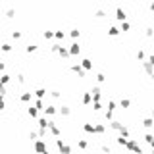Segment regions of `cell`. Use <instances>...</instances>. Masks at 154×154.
I'll list each match as a JSON object with an SVG mask.
<instances>
[{
	"label": "cell",
	"instance_id": "cell-1",
	"mask_svg": "<svg viewBox=\"0 0 154 154\" xmlns=\"http://www.w3.org/2000/svg\"><path fill=\"white\" fill-rule=\"evenodd\" d=\"M33 150L37 152V154H44V152L48 150V148H46V143H44L43 139H37V141L33 143Z\"/></svg>",
	"mask_w": 154,
	"mask_h": 154
},
{
	"label": "cell",
	"instance_id": "cell-2",
	"mask_svg": "<svg viewBox=\"0 0 154 154\" xmlns=\"http://www.w3.org/2000/svg\"><path fill=\"white\" fill-rule=\"evenodd\" d=\"M125 148L133 150L135 154H143V148H141V144L137 143V141H133V139H127V144H125Z\"/></svg>",
	"mask_w": 154,
	"mask_h": 154
},
{
	"label": "cell",
	"instance_id": "cell-3",
	"mask_svg": "<svg viewBox=\"0 0 154 154\" xmlns=\"http://www.w3.org/2000/svg\"><path fill=\"white\" fill-rule=\"evenodd\" d=\"M71 71H73L75 75H79V77H85V73H87V71L81 67V64H71Z\"/></svg>",
	"mask_w": 154,
	"mask_h": 154
},
{
	"label": "cell",
	"instance_id": "cell-4",
	"mask_svg": "<svg viewBox=\"0 0 154 154\" xmlns=\"http://www.w3.org/2000/svg\"><path fill=\"white\" fill-rule=\"evenodd\" d=\"M67 50H70V56H77V54H81V46H79L77 43H73L70 48H67Z\"/></svg>",
	"mask_w": 154,
	"mask_h": 154
},
{
	"label": "cell",
	"instance_id": "cell-5",
	"mask_svg": "<svg viewBox=\"0 0 154 154\" xmlns=\"http://www.w3.org/2000/svg\"><path fill=\"white\" fill-rule=\"evenodd\" d=\"M81 67H83L85 71L92 70V60H89V58H83V60H81Z\"/></svg>",
	"mask_w": 154,
	"mask_h": 154
},
{
	"label": "cell",
	"instance_id": "cell-6",
	"mask_svg": "<svg viewBox=\"0 0 154 154\" xmlns=\"http://www.w3.org/2000/svg\"><path fill=\"white\" fill-rule=\"evenodd\" d=\"M19 100H21V102H31V100H33V92H21Z\"/></svg>",
	"mask_w": 154,
	"mask_h": 154
},
{
	"label": "cell",
	"instance_id": "cell-7",
	"mask_svg": "<svg viewBox=\"0 0 154 154\" xmlns=\"http://www.w3.org/2000/svg\"><path fill=\"white\" fill-rule=\"evenodd\" d=\"M81 102H83L85 106H87V104H91V102H92V95H91V92H85L83 98H81Z\"/></svg>",
	"mask_w": 154,
	"mask_h": 154
},
{
	"label": "cell",
	"instance_id": "cell-8",
	"mask_svg": "<svg viewBox=\"0 0 154 154\" xmlns=\"http://www.w3.org/2000/svg\"><path fill=\"white\" fill-rule=\"evenodd\" d=\"M44 114H46V116H54L56 114V106H52V104L44 106Z\"/></svg>",
	"mask_w": 154,
	"mask_h": 154
},
{
	"label": "cell",
	"instance_id": "cell-9",
	"mask_svg": "<svg viewBox=\"0 0 154 154\" xmlns=\"http://www.w3.org/2000/svg\"><path fill=\"white\" fill-rule=\"evenodd\" d=\"M95 133H98V135L106 133V125H102V123H95Z\"/></svg>",
	"mask_w": 154,
	"mask_h": 154
},
{
	"label": "cell",
	"instance_id": "cell-10",
	"mask_svg": "<svg viewBox=\"0 0 154 154\" xmlns=\"http://www.w3.org/2000/svg\"><path fill=\"white\" fill-rule=\"evenodd\" d=\"M58 54L62 56V58H70V50H67L66 46H62V44H60V50H58Z\"/></svg>",
	"mask_w": 154,
	"mask_h": 154
},
{
	"label": "cell",
	"instance_id": "cell-11",
	"mask_svg": "<svg viewBox=\"0 0 154 154\" xmlns=\"http://www.w3.org/2000/svg\"><path fill=\"white\" fill-rule=\"evenodd\" d=\"M33 95L37 96V98L43 100V98H44V95H46V89H35V92H33Z\"/></svg>",
	"mask_w": 154,
	"mask_h": 154
},
{
	"label": "cell",
	"instance_id": "cell-12",
	"mask_svg": "<svg viewBox=\"0 0 154 154\" xmlns=\"http://www.w3.org/2000/svg\"><path fill=\"white\" fill-rule=\"evenodd\" d=\"M116 18H117V19H121V21H125V18H127V14H125V12L121 10V8H117V10H116Z\"/></svg>",
	"mask_w": 154,
	"mask_h": 154
},
{
	"label": "cell",
	"instance_id": "cell-13",
	"mask_svg": "<svg viewBox=\"0 0 154 154\" xmlns=\"http://www.w3.org/2000/svg\"><path fill=\"white\" fill-rule=\"evenodd\" d=\"M60 114H62V116H66V117H67V116H70V114H71V108H70V106H67V104H64V106H62V108H60Z\"/></svg>",
	"mask_w": 154,
	"mask_h": 154
},
{
	"label": "cell",
	"instance_id": "cell-14",
	"mask_svg": "<svg viewBox=\"0 0 154 154\" xmlns=\"http://www.w3.org/2000/svg\"><path fill=\"white\" fill-rule=\"evenodd\" d=\"M10 79H12V77L8 75V73H2V75H0V85H4V87H6V85L10 83Z\"/></svg>",
	"mask_w": 154,
	"mask_h": 154
},
{
	"label": "cell",
	"instance_id": "cell-15",
	"mask_svg": "<svg viewBox=\"0 0 154 154\" xmlns=\"http://www.w3.org/2000/svg\"><path fill=\"white\" fill-rule=\"evenodd\" d=\"M83 131L85 133H95V125L92 123H83Z\"/></svg>",
	"mask_w": 154,
	"mask_h": 154
},
{
	"label": "cell",
	"instance_id": "cell-16",
	"mask_svg": "<svg viewBox=\"0 0 154 154\" xmlns=\"http://www.w3.org/2000/svg\"><path fill=\"white\" fill-rule=\"evenodd\" d=\"M27 114H29L31 117H37V116H39V110L33 106V104H31V106H29V110H27Z\"/></svg>",
	"mask_w": 154,
	"mask_h": 154
},
{
	"label": "cell",
	"instance_id": "cell-17",
	"mask_svg": "<svg viewBox=\"0 0 154 154\" xmlns=\"http://www.w3.org/2000/svg\"><path fill=\"white\" fill-rule=\"evenodd\" d=\"M108 35H112V37H117V35H120V29H117L116 25H112L110 29H108Z\"/></svg>",
	"mask_w": 154,
	"mask_h": 154
},
{
	"label": "cell",
	"instance_id": "cell-18",
	"mask_svg": "<svg viewBox=\"0 0 154 154\" xmlns=\"http://www.w3.org/2000/svg\"><path fill=\"white\" fill-rule=\"evenodd\" d=\"M0 48H2V52H12V44L10 43H2Z\"/></svg>",
	"mask_w": 154,
	"mask_h": 154
},
{
	"label": "cell",
	"instance_id": "cell-19",
	"mask_svg": "<svg viewBox=\"0 0 154 154\" xmlns=\"http://www.w3.org/2000/svg\"><path fill=\"white\" fill-rule=\"evenodd\" d=\"M37 135L40 137V139H44V137H46V135H48V129H44V127H40V129H39V131H37Z\"/></svg>",
	"mask_w": 154,
	"mask_h": 154
},
{
	"label": "cell",
	"instance_id": "cell-20",
	"mask_svg": "<svg viewBox=\"0 0 154 154\" xmlns=\"http://www.w3.org/2000/svg\"><path fill=\"white\" fill-rule=\"evenodd\" d=\"M77 144H79V148H83V150H85V148L89 147V143H87V141H85V139H79V141H77Z\"/></svg>",
	"mask_w": 154,
	"mask_h": 154
},
{
	"label": "cell",
	"instance_id": "cell-21",
	"mask_svg": "<svg viewBox=\"0 0 154 154\" xmlns=\"http://www.w3.org/2000/svg\"><path fill=\"white\" fill-rule=\"evenodd\" d=\"M129 104H131V102H129V98H121L120 100V106L121 108H129Z\"/></svg>",
	"mask_w": 154,
	"mask_h": 154
},
{
	"label": "cell",
	"instance_id": "cell-22",
	"mask_svg": "<svg viewBox=\"0 0 154 154\" xmlns=\"http://www.w3.org/2000/svg\"><path fill=\"white\" fill-rule=\"evenodd\" d=\"M104 15H106V12H104V10H96L95 12V18H98V19H102Z\"/></svg>",
	"mask_w": 154,
	"mask_h": 154
},
{
	"label": "cell",
	"instance_id": "cell-23",
	"mask_svg": "<svg viewBox=\"0 0 154 154\" xmlns=\"http://www.w3.org/2000/svg\"><path fill=\"white\" fill-rule=\"evenodd\" d=\"M6 18H15V10H14V8H10V10H6Z\"/></svg>",
	"mask_w": 154,
	"mask_h": 154
},
{
	"label": "cell",
	"instance_id": "cell-24",
	"mask_svg": "<svg viewBox=\"0 0 154 154\" xmlns=\"http://www.w3.org/2000/svg\"><path fill=\"white\" fill-rule=\"evenodd\" d=\"M143 125H144V127H152V125H154V121L150 120V117H147V120H143Z\"/></svg>",
	"mask_w": 154,
	"mask_h": 154
},
{
	"label": "cell",
	"instance_id": "cell-25",
	"mask_svg": "<svg viewBox=\"0 0 154 154\" xmlns=\"http://www.w3.org/2000/svg\"><path fill=\"white\" fill-rule=\"evenodd\" d=\"M43 37H44V39H48V40H50L52 37H54V31H44V33H43Z\"/></svg>",
	"mask_w": 154,
	"mask_h": 154
},
{
	"label": "cell",
	"instance_id": "cell-26",
	"mask_svg": "<svg viewBox=\"0 0 154 154\" xmlns=\"http://www.w3.org/2000/svg\"><path fill=\"white\" fill-rule=\"evenodd\" d=\"M37 48H39L37 44H27V48H25V50H27V52H29V54H31V52H35V50H37Z\"/></svg>",
	"mask_w": 154,
	"mask_h": 154
},
{
	"label": "cell",
	"instance_id": "cell-27",
	"mask_svg": "<svg viewBox=\"0 0 154 154\" xmlns=\"http://www.w3.org/2000/svg\"><path fill=\"white\" fill-rule=\"evenodd\" d=\"M70 35H71V37H73V39H77V37H79V35H81V31H79V29H77V27H75V29H71V33H70Z\"/></svg>",
	"mask_w": 154,
	"mask_h": 154
},
{
	"label": "cell",
	"instance_id": "cell-28",
	"mask_svg": "<svg viewBox=\"0 0 154 154\" xmlns=\"http://www.w3.org/2000/svg\"><path fill=\"white\" fill-rule=\"evenodd\" d=\"M54 37L58 39V40H62L64 37H66V35H64V31H56V33H54Z\"/></svg>",
	"mask_w": 154,
	"mask_h": 154
},
{
	"label": "cell",
	"instance_id": "cell-29",
	"mask_svg": "<svg viewBox=\"0 0 154 154\" xmlns=\"http://www.w3.org/2000/svg\"><path fill=\"white\" fill-rule=\"evenodd\" d=\"M96 81H98V83H104V81H106V75H104V73H98V75H96Z\"/></svg>",
	"mask_w": 154,
	"mask_h": 154
},
{
	"label": "cell",
	"instance_id": "cell-30",
	"mask_svg": "<svg viewBox=\"0 0 154 154\" xmlns=\"http://www.w3.org/2000/svg\"><path fill=\"white\" fill-rule=\"evenodd\" d=\"M12 39H21V31H14V33H12Z\"/></svg>",
	"mask_w": 154,
	"mask_h": 154
},
{
	"label": "cell",
	"instance_id": "cell-31",
	"mask_svg": "<svg viewBox=\"0 0 154 154\" xmlns=\"http://www.w3.org/2000/svg\"><path fill=\"white\" fill-rule=\"evenodd\" d=\"M92 108H95V112H98V110H102V104H100V102H92Z\"/></svg>",
	"mask_w": 154,
	"mask_h": 154
},
{
	"label": "cell",
	"instance_id": "cell-32",
	"mask_svg": "<svg viewBox=\"0 0 154 154\" xmlns=\"http://www.w3.org/2000/svg\"><path fill=\"white\" fill-rule=\"evenodd\" d=\"M108 110H110V112L116 110V102H114V100H110V102H108Z\"/></svg>",
	"mask_w": 154,
	"mask_h": 154
},
{
	"label": "cell",
	"instance_id": "cell-33",
	"mask_svg": "<svg viewBox=\"0 0 154 154\" xmlns=\"http://www.w3.org/2000/svg\"><path fill=\"white\" fill-rule=\"evenodd\" d=\"M129 27H131V25H129L127 21H123V23H121V31H129Z\"/></svg>",
	"mask_w": 154,
	"mask_h": 154
},
{
	"label": "cell",
	"instance_id": "cell-34",
	"mask_svg": "<svg viewBox=\"0 0 154 154\" xmlns=\"http://www.w3.org/2000/svg\"><path fill=\"white\" fill-rule=\"evenodd\" d=\"M112 117H114V112L106 110V120H108V121H112Z\"/></svg>",
	"mask_w": 154,
	"mask_h": 154
},
{
	"label": "cell",
	"instance_id": "cell-35",
	"mask_svg": "<svg viewBox=\"0 0 154 154\" xmlns=\"http://www.w3.org/2000/svg\"><path fill=\"white\" fill-rule=\"evenodd\" d=\"M50 95H52V98H58V96H60V91H56V89H54V91H50Z\"/></svg>",
	"mask_w": 154,
	"mask_h": 154
},
{
	"label": "cell",
	"instance_id": "cell-36",
	"mask_svg": "<svg viewBox=\"0 0 154 154\" xmlns=\"http://www.w3.org/2000/svg\"><path fill=\"white\" fill-rule=\"evenodd\" d=\"M102 152L104 154H110V147H108V144H102Z\"/></svg>",
	"mask_w": 154,
	"mask_h": 154
},
{
	"label": "cell",
	"instance_id": "cell-37",
	"mask_svg": "<svg viewBox=\"0 0 154 154\" xmlns=\"http://www.w3.org/2000/svg\"><path fill=\"white\" fill-rule=\"evenodd\" d=\"M137 58L143 60V58H144V52H143V50H139V52H137Z\"/></svg>",
	"mask_w": 154,
	"mask_h": 154
},
{
	"label": "cell",
	"instance_id": "cell-38",
	"mask_svg": "<svg viewBox=\"0 0 154 154\" xmlns=\"http://www.w3.org/2000/svg\"><path fill=\"white\" fill-rule=\"evenodd\" d=\"M4 70H6V64H4V62H0V71H4Z\"/></svg>",
	"mask_w": 154,
	"mask_h": 154
},
{
	"label": "cell",
	"instance_id": "cell-39",
	"mask_svg": "<svg viewBox=\"0 0 154 154\" xmlns=\"http://www.w3.org/2000/svg\"><path fill=\"white\" fill-rule=\"evenodd\" d=\"M4 108H6V102L2 100V102H0V110H4Z\"/></svg>",
	"mask_w": 154,
	"mask_h": 154
},
{
	"label": "cell",
	"instance_id": "cell-40",
	"mask_svg": "<svg viewBox=\"0 0 154 154\" xmlns=\"http://www.w3.org/2000/svg\"><path fill=\"white\" fill-rule=\"evenodd\" d=\"M2 14H4V10H2V6H0V18H2Z\"/></svg>",
	"mask_w": 154,
	"mask_h": 154
},
{
	"label": "cell",
	"instance_id": "cell-41",
	"mask_svg": "<svg viewBox=\"0 0 154 154\" xmlns=\"http://www.w3.org/2000/svg\"><path fill=\"white\" fill-rule=\"evenodd\" d=\"M44 154H50V152H48V150H46V152H44Z\"/></svg>",
	"mask_w": 154,
	"mask_h": 154
},
{
	"label": "cell",
	"instance_id": "cell-42",
	"mask_svg": "<svg viewBox=\"0 0 154 154\" xmlns=\"http://www.w3.org/2000/svg\"><path fill=\"white\" fill-rule=\"evenodd\" d=\"M152 116H154V110H152Z\"/></svg>",
	"mask_w": 154,
	"mask_h": 154
}]
</instances>
